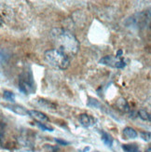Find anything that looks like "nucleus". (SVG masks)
I'll return each mask as SVG.
<instances>
[{
	"instance_id": "nucleus-1",
	"label": "nucleus",
	"mask_w": 151,
	"mask_h": 152,
	"mask_svg": "<svg viewBox=\"0 0 151 152\" xmlns=\"http://www.w3.org/2000/svg\"><path fill=\"white\" fill-rule=\"evenodd\" d=\"M50 38L57 50L67 56H75L80 50V41L74 34L63 28H53L50 31Z\"/></svg>"
},
{
	"instance_id": "nucleus-2",
	"label": "nucleus",
	"mask_w": 151,
	"mask_h": 152,
	"mask_svg": "<svg viewBox=\"0 0 151 152\" xmlns=\"http://www.w3.org/2000/svg\"><path fill=\"white\" fill-rule=\"evenodd\" d=\"M44 59L50 66L60 70L66 69L70 64L68 56L57 49L46 50L44 53Z\"/></svg>"
},
{
	"instance_id": "nucleus-3",
	"label": "nucleus",
	"mask_w": 151,
	"mask_h": 152,
	"mask_svg": "<svg viewBox=\"0 0 151 152\" xmlns=\"http://www.w3.org/2000/svg\"><path fill=\"white\" fill-rule=\"evenodd\" d=\"M19 90L23 94H32L36 91V83L30 71H24L20 76Z\"/></svg>"
},
{
	"instance_id": "nucleus-4",
	"label": "nucleus",
	"mask_w": 151,
	"mask_h": 152,
	"mask_svg": "<svg viewBox=\"0 0 151 152\" xmlns=\"http://www.w3.org/2000/svg\"><path fill=\"white\" fill-rule=\"evenodd\" d=\"M99 64L107 65V66L113 67V68H119L122 69L126 66V63L121 57H117V55H107L100 59Z\"/></svg>"
},
{
	"instance_id": "nucleus-5",
	"label": "nucleus",
	"mask_w": 151,
	"mask_h": 152,
	"mask_svg": "<svg viewBox=\"0 0 151 152\" xmlns=\"http://www.w3.org/2000/svg\"><path fill=\"white\" fill-rule=\"evenodd\" d=\"M29 116L34 118L36 122L46 123V122H49L50 121L47 115L37 110H29Z\"/></svg>"
},
{
	"instance_id": "nucleus-6",
	"label": "nucleus",
	"mask_w": 151,
	"mask_h": 152,
	"mask_svg": "<svg viewBox=\"0 0 151 152\" xmlns=\"http://www.w3.org/2000/svg\"><path fill=\"white\" fill-rule=\"evenodd\" d=\"M80 124L82 125L83 127L90 128L91 126H93V125L95 124V122H96V121H95L94 118L84 113V114H81L80 116Z\"/></svg>"
},
{
	"instance_id": "nucleus-7",
	"label": "nucleus",
	"mask_w": 151,
	"mask_h": 152,
	"mask_svg": "<svg viewBox=\"0 0 151 152\" xmlns=\"http://www.w3.org/2000/svg\"><path fill=\"white\" fill-rule=\"evenodd\" d=\"M4 107L6 108L11 110L12 112H14V113L18 114V115H21V116L29 115V111L26 110L23 107H22V105H19V104H5Z\"/></svg>"
},
{
	"instance_id": "nucleus-8",
	"label": "nucleus",
	"mask_w": 151,
	"mask_h": 152,
	"mask_svg": "<svg viewBox=\"0 0 151 152\" xmlns=\"http://www.w3.org/2000/svg\"><path fill=\"white\" fill-rule=\"evenodd\" d=\"M37 104L40 105V107H42L43 108L45 109H48V110H51V111H54L56 109V105L53 104V103H51L48 100H45V99H37L36 100Z\"/></svg>"
},
{
	"instance_id": "nucleus-9",
	"label": "nucleus",
	"mask_w": 151,
	"mask_h": 152,
	"mask_svg": "<svg viewBox=\"0 0 151 152\" xmlns=\"http://www.w3.org/2000/svg\"><path fill=\"white\" fill-rule=\"evenodd\" d=\"M101 140L103 141V143L106 145V146L111 148L113 146V142H114V139L112 138V136H111L109 134L106 133V132H102L101 134Z\"/></svg>"
},
{
	"instance_id": "nucleus-10",
	"label": "nucleus",
	"mask_w": 151,
	"mask_h": 152,
	"mask_svg": "<svg viewBox=\"0 0 151 152\" xmlns=\"http://www.w3.org/2000/svg\"><path fill=\"white\" fill-rule=\"evenodd\" d=\"M123 134H124V136H126L127 138H129V139H134V138H136L137 135H138L137 132L134 129L131 128V127L124 128V130H123Z\"/></svg>"
},
{
	"instance_id": "nucleus-11",
	"label": "nucleus",
	"mask_w": 151,
	"mask_h": 152,
	"mask_svg": "<svg viewBox=\"0 0 151 152\" xmlns=\"http://www.w3.org/2000/svg\"><path fill=\"white\" fill-rule=\"evenodd\" d=\"M117 107H119L120 110H122L123 112H129L130 111L129 104L127 103V101L124 98H120L119 100L117 101Z\"/></svg>"
},
{
	"instance_id": "nucleus-12",
	"label": "nucleus",
	"mask_w": 151,
	"mask_h": 152,
	"mask_svg": "<svg viewBox=\"0 0 151 152\" xmlns=\"http://www.w3.org/2000/svg\"><path fill=\"white\" fill-rule=\"evenodd\" d=\"M122 149L125 152H141L139 148L133 144H126L122 145Z\"/></svg>"
},
{
	"instance_id": "nucleus-13",
	"label": "nucleus",
	"mask_w": 151,
	"mask_h": 152,
	"mask_svg": "<svg viewBox=\"0 0 151 152\" xmlns=\"http://www.w3.org/2000/svg\"><path fill=\"white\" fill-rule=\"evenodd\" d=\"M3 98L6 101H9L10 103L15 102V94L10 91H4L3 92Z\"/></svg>"
},
{
	"instance_id": "nucleus-14",
	"label": "nucleus",
	"mask_w": 151,
	"mask_h": 152,
	"mask_svg": "<svg viewBox=\"0 0 151 152\" xmlns=\"http://www.w3.org/2000/svg\"><path fill=\"white\" fill-rule=\"evenodd\" d=\"M87 105H88V107H90L102 109V105H101L100 102L98 101V100H96V99H93V98H89V101L87 103Z\"/></svg>"
},
{
	"instance_id": "nucleus-15",
	"label": "nucleus",
	"mask_w": 151,
	"mask_h": 152,
	"mask_svg": "<svg viewBox=\"0 0 151 152\" xmlns=\"http://www.w3.org/2000/svg\"><path fill=\"white\" fill-rule=\"evenodd\" d=\"M138 115L140 117V118H142L143 121H151V114H149L148 112H147L146 110H139L138 111Z\"/></svg>"
},
{
	"instance_id": "nucleus-16",
	"label": "nucleus",
	"mask_w": 151,
	"mask_h": 152,
	"mask_svg": "<svg viewBox=\"0 0 151 152\" xmlns=\"http://www.w3.org/2000/svg\"><path fill=\"white\" fill-rule=\"evenodd\" d=\"M36 126L42 130V131H46V132H53V127L50 126V125H48L47 123H40V122H36Z\"/></svg>"
},
{
	"instance_id": "nucleus-17",
	"label": "nucleus",
	"mask_w": 151,
	"mask_h": 152,
	"mask_svg": "<svg viewBox=\"0 0 151 152\" xmlns=\"http://www.w3.org/2000/svg\"><path fill=\"white\" fill-rule=\"evenodd\" d=\"M140 135L144 141H147V142L151 141V133H149V132H142Z\"/></svg>"
},
{
	"instance_id": "nucleus-18",
	"label": "nucleus",
	"mask_w": 151,
	"mask_h": 152,
	"mask_svg": "<svg viewBox=\"0 0 151 152\" xmlns=\"http://www.w3.org/2000/svg\"><path fill=\"white\" fill-rule=\"evenodd\" d=\"M55 141L58 143V144H60V145H68L69 143L68 142H66V141H63V140H61V139H55Z\"/></svg>"
},
{
	"instance_id": "nucleus-19",
	"label": "nucleus",
	"mask_w": 151,
	"mask_h": 152,
	"mask_svg": "<svg viewBox=\"0 0 151 152\" xmlns=\"http://www.w3.org/2000/svg\"><path fill=\"white\" fill-rule=\"evenodd\" d=\"M146 152H151V148H148L147 150H146Z\"/></svg>"
}]
</instances>
